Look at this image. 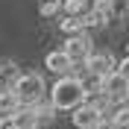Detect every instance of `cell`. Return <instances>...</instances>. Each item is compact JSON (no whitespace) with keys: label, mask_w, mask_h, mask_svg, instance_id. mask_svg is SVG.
<instances>
[{"label":"cell","mask_w":129,"mask_h":129,"mask_svg":"<svg viewBox=\"0 0 129 129\" xmlns=\"http://www.w3.org/2000/svg\"><path fill=\"white\" fill-rule=\"evenodd\" d=\"M85 82L79 79V76H59L56 82H53V88H50V106L53 109H76V106H82V100H85Z\"/></svg>","instance_id":"1"},{"label":"cell","mask_w":129,"mask_h":129,"mask_svg":"<svg viewBox=\"0 0 129 129\" xmlns=\"http://www.w3.org/2000/svg\"><path fill=\"white\" fill-rule=\"evenodd\" d=\"M9 91L18 97L21 106H35L41 100V94H44V79L38 73H18V79L12 82Z\"/></svg>","instance_id":"2"},{"label":"cell","mask_w":129,"mask_h":129,"mask_svg":"<svg viewBox=\"0 0 129 129\" xmlns=\"http://www.w3.org/2000/svg\"><path fill=\"white\" fill-rule=\"evenodd\" d=\"M100 91H103V97L109 100V103L123 106V100H126V94H129V79H126V73L112 71L106 79H100Z\"/></svg>","instance_id":"3"},{"label":"cell","mask_w":129,"mask_h":129,"mask_svg":"<svg viewBox=\"0 0 129 129\" xmlns=\"http://www.w3.org/2000/svg\"><path fill=\"white\" fill-rule=\"evenodd\" d=\"M62 53L71 59V64H79V62H85V59L94 53V41H91V35L79 32V35H73V38H68V41H64Z\"/></svg>","instance_id":"4"},{"label":"cell","mask_w":129,"mask_h":129,"mask_svg":"<svg viewBox=\"0 0 129 129\" xmlns=\"http://www.w3.org/2000/svg\"><path fill=\"white\" fill-rule=\"evenodd\" d=\"M82 64H85V71H88V73H94L97 79H106V76L114 71V59H112L109 50H106V53H91Z\"/></svg>","instance_id":"5"},{"label":"cell","mask_w":129,"mask_h":129,"mask_svg":"<svg viewBox=\"0 0 129 129\" xmlns=\"http://www.w3.org/2000/svg\"><path fill=\"white\" fill-rule=\"evenodd\" d=\"M103 117L106 114H100L94 106H85V103L73 109V126L76 129H97L100 123H103Z\"/></svg>","instance_id":"6"},{"label":"cell","mask_w":129,"mask_h":129,"mask_svg":"<svg viewBox=\"0 0 129 129\" xmlns=\"http://www.w3.org/2000/svg\"><path fill=\"white\" fill-rule=\"evenodd\" d=\"M44 68H47L50 73H56V76H68V73H71V59L64 56L62 50H53V53H47V56H44Z\"/></svg>","instance_id":"7"},{"label":"cell","mask_w":129,"mask_h":129,"mask_svg":"<svg viewBox=\"0 0 129 129\" xmlns=\"http://www.w3.org/2000/svg\"><path fill=\"white\" fill-rule=\"evenodd\" d=\"M59 9L64 12V18H82L88 12V3H85V0H62Z\"/></svg>","instance_id":"8"},{"label":"cell","mask_w":129,"mask_h":129,"mask_svg":"<svg viewBox=\"0 0 129 129\" xmlns=\"http://www.w3.org/2000/svg\"><path fill=\"white\" fill-rule=\"evenodd\" d=\"M18 109H21L18 97L12 94L9 88H3V91H0V117H6V114H15Z\"/></svg>","instance_id":"9"},{"label":"cell","mask_w":129,"mask_h":129,"mask_svg":"<svg viewBox=\"0 0 129 129\" xmlns=\"http://www.w3.org/2000/svg\"><path fill=\"white\" fill-rule=\"evenodd\" d=\"M106 123H109L112 129H126L129 126V109L126 106H117L112 117H106Z\"/></svg>","instance_id":"10"},{"label":"cell","mask_w":129,"mask_h":129,"mask_svg":"<svg viewBox=\"0 0 129 129\" xmlns=\"http://www.w3.org/2000/svg\"><path fill=\"white\" fill-rule=\"evenodd\" d=\"M15 79H18V68L9 64V62H3V64H0V91H3V88H12Z\"/></svg>","instance_id":"11"},{"label":"cell","mask_w":129,"mask_h":129,"mask_svg":"<svg viewBox=\"0 0 129 129\" xmlns=\"http://www.w3.org/2000/svg\"><path fill=\"white\" fill-rule=\"evenodd\" d=\"M59 29L68 35V38H73V35H79L82 32V26H79V18H62L59 21Z\"/></svg>","instance_id":"12"},{"label":"cell","mask_w":129,"mask_h":129,"mask_svg":"<svg viewBox=\"0 0 129 129\" xmlns=\"http://www.w3.org/2000/svg\"><path fill=\"white\" fill-rule=\"evenodd\" d=\"M91 12H94L97 18H103V21H109V18H112V12H114V0H97Z\"/></svg>","instance_id":"13"},{"label":"cell","mask_w":129,"mask_h":129,"mask_svg":"<svg viewBox=\"0 0 129 129\" xmlns=\"http://www.w3.org/2000/svg\"><path fill=\"white\" fill-rule=\"evenodd\" d=\"M41 15H44V18L59 15V0H44V3H41Z\"/></svg>","instance_id":"14"},{"label":"cell","mask_w":129,"mask_h":129,"mask_svg":"<svg viewBox=\"0 0 129 129\" xmlns=\"http://www.w3.org/2000/svg\"><path fill=\"white\" fill-rule=\"evenodd\" d=\"M35 129H38V126H35Z\"/></svg>","instance_id":"15"}]
</instances>
